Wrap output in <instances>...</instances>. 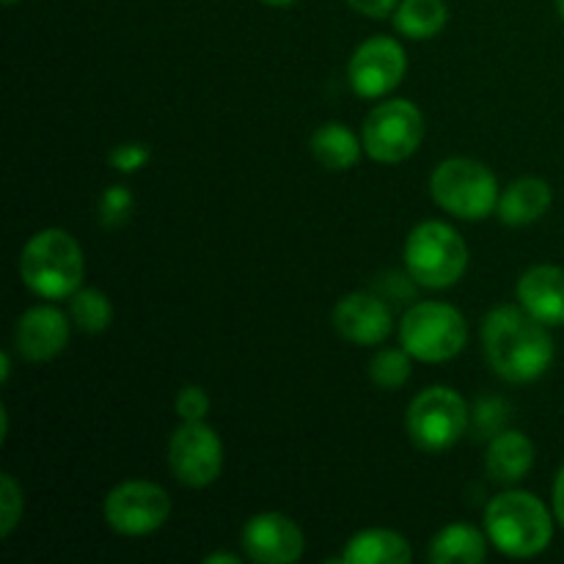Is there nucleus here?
Returning <instances> with one entry per match:
<instances>
[{"label":"nucleus","instance_id":"obj_5","mask_svg":"<svg viewBox=\"0 0 564 564\" xmlns=\"http://www.w3.org/2000/svg\"><path fill=\"white\" fill-rule=\"evenodd\" d=\"M430 193L441 209L463 220H482L499 207V182L494 171L471 158H449L430 176Z\"/></svg>","mask_w":564,"mask_h":564},{"label":"nucleus","instance_id":"obj_9","mask_svg":"<svg viewBox=\"0 0 564 564\" xmlns=\"http://www.w3.org/2000/svg\"><path fill=\"white\" fill-rule=\"evenodd\" d=\"M105 523L124 538H143L152 534L169 521L171 499L160 485L130 479L121 482L105 496L102 505Z\"/></svg>","mask_w":564,"mask_h":564},{"label":"nucleus","instance_id":"obj_19","mask_svg":"<svg viewBox=\"0 0 564 564\" xmlns=\"http://www.w3.org/2000/svg\"><path fill=\"white\" fill-rule=\"evenodd\" d=\"M488 556V540L468 523H452L441 529L430 543L433 564H479Z\"/></svg>","mask_w":564,"mask_h":564},{"label":"nucleus","instance_id":"obj_8","mask_svg":"<svg viewBox=\"0 0 564 564\" xmlns=\"http://www.w3.org/2000/svg\"><path fill=\"white\" fill-rule=\"evenodd\" d=\"M424 138V116L408 99H386L378 108L369 110L364 121V152L375 163H402L416 149Z\"/></svg>","mask_w":564,"mask_h":564},{"label":"nucleus","instance_id":"obj_30","mask_svg":"<svg viewBox=\"0 0 564 564\" xmlns=\"http://www.w3.org/2000/svg\"><path fill=\"white\" fill-rule=\"evenodd\" d=\"M554 516L564 529V466L560 468V474H556V482H554Z\"/></svg>","mask_w":564,"mask_h":564},{"label":"nucleus","instance_id":"obj_15","mask_svg":"<svg viewBox=\"0 0 564 564\" xmlns=\"http://www.w3.org/2000/svg\"><path fill=\"white\" fill-rule=\"evenodd\" d=\"M518 301L545 325H564V270L556 264L529 268L518 281Z\"/></svg>","mask_w":564,"mask_h":564},{"label":"nucleus","instance_id":"obj_12","mask_svg":"<svg viewBox=\"0 0 564 564\" xmlns=\"http://www.w3.org/2000/svg\"><path fill=\"white\" fill-rule=\"evenodd\" d=\"M242 549L259 564H292L303 556L301 527L281 512H259L242 527Z\"/></svg>","mask_w":564,"mask_h":564},{"label":"nucleus","instance_id":"obj_25","mask_svg":"<svg viewBox=\"0 0 564 564\" xmlns=\"http://www.w3.org/2000/svg\"><path fill=\"white\" fill-rule=\"evenodd\" d=\"M22 521V488L11 474H3L0 485V538H9L17 523Z\"/></svg>","mask_w":564,"mask_h":564},{"label":"nucleus","instance_id":"obj_32","mask_svg":"<svg viewBox=\"0 0 564 564\" xmlns=\"http://www.w3.org/2000/svg\"><path fill=\"white\" fill-rule=\"evenodd\" d=\"M0 372H3V383H9V372H11V356H9V352H3V356H0Z\"/></svg>","mask_w":564,"mask_h":564},{"label":"nucleus","instance_id":"obj_11","mask_svg":"<svg viewBox=\"0 0 564 564\" xmlns=\"http://www.w3.org/2000/svg\"><path fill=\"white\" fill-rule=\"evenodd\" d=\"M408 72L405 50L391 36H372L352 53L347 77L358 97L380 99L394 91Z\"/></svg>","mask_w":564,"mask_h":564},{"label":"nucleus","instance_id":"obj_10","mask_svg":"<svg viewBox=\"0 0 564 564\" xmlns=\"http://www.w3.org/2000/svg\"><path fill=\"white\" fill-rule=\"evenodd\" d=\"M171 474L187 488H207L224 471V444L204 422H182L169 441Z\"/></svg>","mask_w":564,"mask_h":564},{"label":"nucleus","instance_id":"obj_17","mask_svg":"<svg viewBox=\"0 0 564 564\" xmlns=\"http://www.w3.org/2000/svg\"><path fill=\"white\" fill-rule=\"evenodd\" d=\"M485 466L496 482H521L534 466V444L518 430H501L490 438Z\"/></svg>","mask_w":564,"mask_h":564},{"label":"nucleus","instance_id":"obj_26","mask_svg":"<svg viewBox=\"0 0 564 564\" xmlns=\"http://www.w3.org/2000/svg\"><path fill=\"white\" fill-rule=\"evenodd\" d=\"M510 416V408L505 405L496 397H488V400H479L477 411H474V430L485 438H494L505 430V419Z\"/></svg>","mask_w":564,"mask_h":564},{"label":"nucleus","instance_id":"obj_35","mask_svg":"<svg viewBox=\"0 0 564 564\" xmlns=\"http://www.w3.org/2000/svg\"><path fill=\"white\" fill-rule=\"evenodd\" d=\"M3 3H6V6H14V3H17V0H3Z\"/></svg>","mask_w":564,"mask_h":564},{"label":"nucleus","instance_id":"obj_7","mask_svg":"<svg viewBox=\"0 0 564 564\" xmlns=\"http://www.w3.org/2000/svg\"><path fill=\"white\" fill-rule=\"evenodd\" d=\"M408 435L413 446L438 455L452 449L468 427V405L449 386H430L408 405Z\"/></svg>","mask_w":564,"mask_h":564},{"label":"nucleus","instance_id":"obj_18","mask_svg":"<svg viewBox=\"0 0 564 564\" xmlns=\"http://www.w3.org/2000/svg\"><path fill=\"white\" fill-rule=\"evenodd\" d=\"M345 564H408L413 560L411 543L389 529H367L347 540L339 556Z\"/></svg>","mask_w":564,"mask_h":564},{"label":"nucleus","instance_id":"obj_6","mask_svg":"<svg viewBox=\"0 0 564 564\" xmlns=\"http://www.w3.org/2000/svg\"><path fill=\"white\" fill-rule=\"evenodd\" d=\"M466 339V317L449 303H416V306L408 308L400 323L402 347L424 364L452 361L463 352Z\"/></svg>","mask_w":564,"mask_h":564},{"label":"nucleus","instance_id":"obj_29","mask_svg":"<svg viewBox=\"0 0 564 564\" xmlns=\"http://www.w3.org/2000/svg\"><path fill=\"white\" fill-rule=\"evenodd\" d=\"M347 6H350V9H356L358 14L380 20V17L394 14L397 6H400V0H347Z\"/></svg>","mask_w":564,"mask_h":564},{"label":"nucleus","instance_id":"obj_13","mask_svg":"<svg viewBox=\"0 0 564 564\" xmlns=\"http://www.w3.org/2000/svg\"><path fill=\"white\" fill-rule=\"evenodd\" d=\"M334 328L358 347L383 345L394 330L389 306L372 292H350L334 308Z\"/></svg>","mask_w":564,"mask_h":564},{"label":"nucleus","instance_id":"obj_31","mask_svg":"<svg viewBox=\"0 0 564 564\" xmlns=\"http://www.w3.org/2000/svg\"><path fill=\"white\" fill-rule=\"evenodd\" d=\"M204 564H240V556L235 554H213L204 560Z\"/></svg>","mask_w":564,"mask_h":564},{"label":"nucleus","instance_id":"obj_16","mask_svg":"<svg viewBox=\"0 0 564 564\" xmlns=\"http://www.w3.org/2000/svg\"><path fill=\"white\" fill-rule=\"evenodd\" d=\"M551 202H554V193H551L549 182L538 180V176H523L501 193L496 213H499L501 224L527 226L543 218Z\"/></svg>","mask_w":564,"mask_h":564},{"label":"nucleus","instance_id":"obj_23","mask_svg":"<svg viewBox=\"0 0 564 564\" xmlns=\"http://www.w3.org/2000/svg\"><path fill=\"white\" fill-rule=\"evenodd\" d=\"M411 352L402 350H380L369 361V380L383 391H397L411 380Z\"/></svg>","mask_w":564,"mask_h":564},{"label":"nucleus","instance_id":"obj_28","mask_svg":"<svg viewBox=\"0 0 564 564\" xmlns=\"http://www.w3.org/2000/svg\"><path fill=\"white\" fill-rule=\"evenodd\" d=\"M149 158H152V149L147 147V143H119V147L110 152V165H113L116 171H121V174H135V171H141L143 165L149 163Z\"/></svg>","mask_w":564,"mask_h":564},{"label":"nucleus","instance_id":"obj_33","mask_svg":"<svg viewBox=\"0 0 564 564\" xmlns=\"http://www.w3.org/2000/svg\"><path fill=\"white\" fill-rule=\"evenodd\" d=\"M262 3H268V6H290V3H295V0H262Z\"/></svg>","mask_w":564,"mask_h":564},{"label":"nucleus","instance_id":"obj_3","mask_svg":"<svg viewBox=\"0 0 564 564\" xmlns=\"http://www.w3.org/2000/svg\"><path fill=\"white\" fill-rule=\"evenodd\" d=\"M485 532L501 554L527 560L549 549L554 538V521L549 507L534 494L507 490L496 496L485 510Z\"/></svg>","mask_w":564,"mask_h":564},{"label":"nucleus","instance_id":"obj_20","mask_svg":"<svg viewBox=\"0 0 564 564\" xmlns=\"http://www.w3.org/2000/svg\"><path fill=\"white\" fill-rule=\"evenodd\" d=\"M364 141H358L350 127L330 121L312 135V154L328 171H347L361 160Z\"/></svg>","mask_w":564,"mask_h":564},{"label":"nucleus","instance_id":"obj_2","mask_svg":"<svg viewBox=\"0 0 564 564\" xmlns=\"http://www.w3.org/2000/svg\"><path fill=\"white\" fill-rule=\"evenodd\" d=\"M86 262L75 237L64 229H42L20 253V279L44 301H66L83 286Z\"/></svg>","mask_w":564,"mask_h":564},{"label":"nucleus","instance_id":"obj_14","mask_svg":"<svg viewBox=\"0 0 564 564\" xmlns=\"http://www.w3.org/2000/svg\"><path fill=\"white\" fill-rule=\"evenodd\" d=\"M69 341V319L53 306H33L17 319L14 347L25 361H53Z\"/></svg>","mask_w":564,"mask_h":564},{"label":"nucleus","instance_id":"obj_21","mask_svg":"<svg viewBox=\"0 0 564 564\" xmlns=\"http://www.w3.org/2000/svg\"><path fill=\"white\" fill-rule=\"evenodd\" d=\"M449 9L444 0H400L394 11V28L408 39H433L444 31Z\"/></svg>","mask_w":564,"mask_h":564},{"label":"nucleus","instance_id":"obj_1","mask_svg":"<svg viewBox=\"0 0 564 564\" xmlns=\"http://www.w3.org/2000/svg\"><path fill=\"white\" fill-rule=\"evenodd\" d=\"M482 350L490 369L507 383H532L554 361V341L545 323L523 306H496L485 317Z\"/></svg>","mask_w":564,"mask_h":564},{"label":"nucleus","instance_id":"obj_34","mask_svg":"<svg viewBox=\"0 0 564 564\" xmlns=\"http://www.w3.org/2000/svg\"><path fill=\"white\" fill-rule=\"evenodd\" d=\"M556 9H560V17L564 20V0H556Z\"/></svg>","mask_w":564,"mask_h":564},{"label":"nucleus","instance_id":"obj_27","mask_svg":"<svg viewBox=\"0 0 564 564\" xmlns=\"http://www.w3.org/2000/svg\"><path fill=\"white\" fill-rule=\"evenodd\" d=\"M176 413L182 422H204L209 413V394L202 386H185L176 394Z\"/></svg>","mask_w":564,"mask_h":564},{"label":"nucleus","instance_id":"obj_24","mask_svg":"<svg viewBox=\"0 0 564 564\" xmlns=\"http://www.w3.org/2000/svg\"><path fill=\"white\" fill-rule=\"evenodd\" d=\"M132 207H135V198L127 191L124 185H113L102 193L99 198V224L102 229H119L130 220Z\"/></svg>","mask_w":564,"mask_h":564},{"label":"nucleus","instance_id":"obj_4","mask_svg":"<svg viewBox=\"0 0 564 564\" xmlns=\"http://www.w3.org/2000/svg\"><path fill=\"white\" fill-rule=\"evenodd\" d=\"M405 268L408 275L427 290L455 286L468 268L466 240L449 224L424 220L408 235Z\"/></svg>","mask_w":564,"mask_h":564},{"label":"nucleus","instance_id":"obj_22","mask_svg":"<svg viewBox=\"0 0 564 564\" xmlns=\"http://www.w3.org/2000/svg\"><path fill=\"white\" fill-rule=\"evenodd\" d=\"M69 319L83 334H102V330L110 328V319H113L110 297L102 290H94V286H80L69 297Z\"/></svg>","mask_w":564,"mask_h":564}]
</instances>
